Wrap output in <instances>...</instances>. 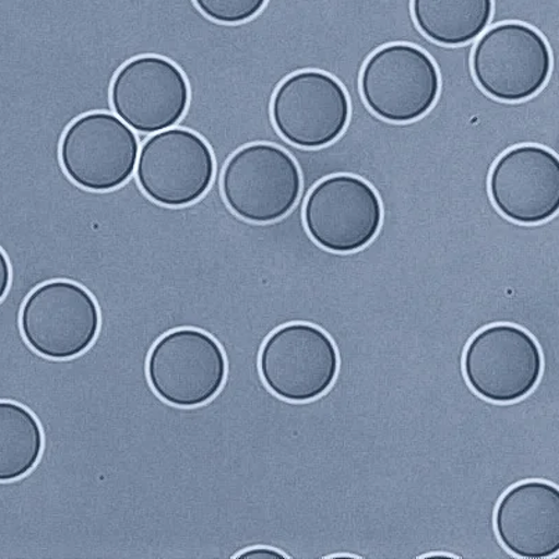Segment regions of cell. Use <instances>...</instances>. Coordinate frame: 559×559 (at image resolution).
<instances>
[{
    "mask_svg": "<svg viewBox=\"0 0 559 559\" xmlns=\"http://www.w3.org/2000/svg\"><path fill=\"white\" fill-rule=\"evenodd\" d=\"M222 191L228 207L246 222H278L300 198V168L284 148L250 143L230 156Z\"/></svg>",
    "mask_w": 559,
    "mask_h": 559,
    "instance_id": "6da1fadb",
    "label": "cell"
},
{
    "mask_svg": "<svg viewBox=\"0 0 559 559\" xmlns=\"http://www.w3.org/2000/svg\"><path fill=\"white\" fill-rule=\"evenodd\" d=\"M100 310L85 287L52 281L25 300L20 328L33 350L50 360H70L94 345L100 331Z\"/></svg>",
    "mask_w": 559,
    "mask_h": 559,
    "instance_id": "7a4b0ae2",
    "label": "cell"
},
{
    "mask_svg": "<svg viewBox=\"0 0 559 559\" xmlns=\"http://www.w3.org/2000/svg\"><path fill=\"white\" fill-rule=\"evenodd\" d=\"M552 59L546 39L522 23L491 28L476 44L472 71L487 95L507 104L531 99L546 85Z\"/></svg>",
    "mask_w": 559,
    "mask_h": 559,
    "instance_id": "3957f363",
    "label": "cell"
},
{
    "mask_svg": "<svg viewBox=\"0 0 559 559\" xmlns=\"http://www.w3.org/2000/svg\"><path fill=\"white\" fill-rule=\"evenodd\" d=\"M147 378L164 402L176 407H199L222 392L227 360L213 336L187 328L167 333L153 346Z\"/></svg>",
    "mask_w": 559,
    "mask_h": 559,
    "instance_id": "277c9868",
    "label": "cell"
},
{
    "mask_svg": "<svg viewBox=\"0 0 559 559\" xmlns=\"http://www.w3.org/2000/svg\"><path fill=\"white\" fill-rule=\"evenodd\" d=\"M361 95L368 109L391 122H412L432 110L440 92L438 67L417 46H383L367 60Z\"/></svg>",
    "mask_w": 559,
    "mask_h": 559,
    "instance_id": "5b68a950",
    "label": "cell"
},
{
    "mask_svg": "<svg viewBox=\"0 0 559 559\" xmlns=\"http://www.w3.org/2000/svg\"><path fill=\"white\" fill-rule=\"evenodd\" d=\"M140 145L120 118L105 111L88 112L67 128L60 142L66 176L91 192L122 187L135 171Z\"/></svg>",
    "mask_w": 559,
    "mask_h": 559,
    "instance_id": "8992f818",
    "label": "cell"
},
{
    "mask_svg": "<svg viewBox=\"0 0 559 559\" xmlns=\"http://www.w3.org/2000/svg\"><path fill=\"white\" fill-rule=\"evenodd\" d=\"M335 343L324 331L294 322L266 338L260 354V372L276 396L307 403L330 391L337 376Z\"/></svg>",
    "mask_w": 559,
    "mask_h": 559,
    "instance_id": "52a82bcc",
    "label": "cell"
},
{
    "mask_svg": "<svg viewBox=\"0 0 559 559\" xmlns=\"http://www.w3.org/2000/svg\"><path fill=\"white\" fill-rule=\"evenodd\" d=\"M543 372L540 347L530 333L508 324L491 325L465 350L466 382L489 402L507 404L535 391Z\"/></svg>",
    "mask_w": 559,
    "mask_h": 559,
    "instance_id": "ba28073f",
    "label": "cell"
},
{
    "mask_svg": "<svg viewBox=\"0 0 559 559\" xmlns=\"http://www.w3.org/2000/svg\"><path fill=\"white\" fill-rule=\"evenodd\" d=\"M214 155L197 132L173 128L148 138L138 157L143 193L167 207L197 203L212 187Z\"/></svg>",
    "mask_w": 559,
    "mask_h": 559,
    "instance_id": "9c48e42d",
    "label": "cell"
},
{
    "mask_svg": "<svg viewBox=\"0 0 559 559\" xmlns=\"http://www.w3.org/2000/svg\"><path fill=\"white\" fill-rule=\"evenodd\" d=\"M271 115L276 130L292 145H331L350 120V102L341 82L322 71L287 76L276 90Z\"/></svg>",
    "mask_w": 559,
    "mask_h": 559,
    "instance_id": "30bf717a",
    "label": "cell"
},
{
    "mask_svg": "<svg viewBox=\"0 0 559 559\" xmlns=\"http://www.w3.org/2000/svg\"><path fill=\"white\" fill-rule=\"evenodd\" d=\"M382 203L364 179L335 176L312 189L305 224L312 240L335 253H353L376 239L382 225Z\"/></svg>",
    "mask_w": 559,
    "mask_h": 559,
    "instance_id": "8fae6325",
    "label": "cell"
},
{
    "mask_svg": "<svg viewBox=\"0 0 559 559\" xmlns=\"http://www.w3.org/2000/svg\"><path fill=\"white\" fill-rule=\"evenodd\" d=\"M112 109L126 124L143 133L168 130L188 110L191 90L179 67L162 56L128 61L111 82Z\"/></svg>",
    "mask_w": 559,
    "mask_h": 559,
    "instance_id": "7c38bea8",
    "label": "cell"
},
{
    "mask_svg": "<svg viewBox=\"0 0 559 559\" xmlns=\"http://www.w3.org/2000/svg\"><path fill=\"white\" fill-rule=\"evenodd\" d=\"M489 192L495 206L511 222L542 224L559 210V162L547 148H511L490 173Z\"/></svg>",
    "mask_w": 559,
    "mask_h": 559,
    "instance_id": "4fadbf2b",
    "label": "cell"
},
{
    "mask_svg": "<svg viewBox=\"0 0 559 559\" xmlns=\"http://www.w3.org/2000/svg\"><path fill=\"white\" fill-rule=\"evenodd\" d=\"M502 546L516 557L542 559L559 550V491L545 481L512 487L496 511Z\"/></svg>",
    "mask_w": 559,
    "mask_h": 559,
    "instance_id": "5bb4252c",
    "label": "cell"
},
{
    "mask_svg": "<svg viewBox=\"0 0 559 559\" xmlns=\"http://www.w3.org/2000/svg\"><path fill=\"white\" fill-rule=\"evenodd\" d=\"M415 24L433 43L465 45L484 34L493 0H413Z\"/></svg>",
    "mask_w": 559,
    "mask_h": 559,
    "instance_id": "9a60e30c",
    "label": "cell"
},
{
    "mask_svg": "<svg viewBox=\"0 0 559 559\" xmlns=\"http://www.w3.org/2000/svg\"><path fill=\"white\" fill-rule=\"evenodd\" d=\"M44 432L37 417L24 405L0 402V481L24 478L44 453Z\"/></svg>",
    "mask_w": 559,
    "mask_h": 559,
    "instance_id": "2e32d148",
    "label": "cell"
},
{
    "mask_svg": "<svg viewBox=\"0 0 559 559\" xmlns=\"http://www.w3.org/2000/svg\"><path fill=\"white\" fill-rule=\"evenodd\" d=\"M200 12L214 22L240 24L264 9L269 0H193Z\"/></svg>",
    "mask_w": 559,
    "mask_h": 559,
    "instance_id": "e0dca14e",
    "label": "cell"
},
{
    "mask_svg": "<svg viewBox=\"0 0 559 559\" xmlns=\"http://www.w3.org/2000/svg\"><path fill=\"white\" fill-rule=\"evenodd\" d=\"M10 284H12V266L8 255L0 249V301L8 295Z\"/></svg>",
    "mask_w": 559,
    "mask_h": 559,
    "instance_id": "ac0fdd59",
    "label": "cell"
},
{
    "mask_svg": "<svg viewBox=\"0 0 559 559\" xmlns=\"http://www.w3.org/2000/svg\"><path fill=\"white\" fill-rule=\"evenodd\" d=\"M239 559H266V558H286L284 554L270 548H253V550L245 551L240 554Z\"/></svg>",
    "mask_w": 559,
    "mask_h": 559,
    "instance_id": "d6986e66",
    "label": "cell"
}]
</instances>
